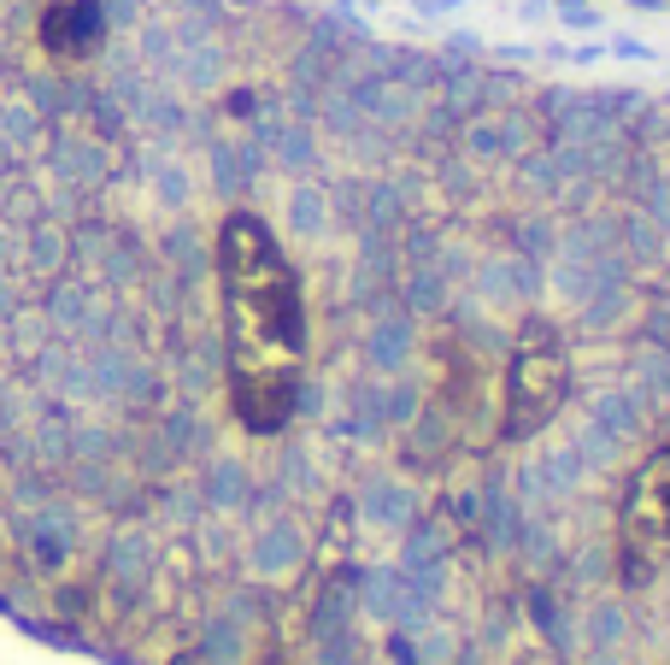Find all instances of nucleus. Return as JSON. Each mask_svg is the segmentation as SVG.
I'll return each mask as SVG.
<instances>
[{
    "mask_svg": "<svg viewBox=\"0 0 670 665\" xmlns=\"http://www.w3.org/2000/svg\"><path fill=\"white\" fill-rule=\"evenodd\" d=\"M41 41L53 53H89L100 41V7L95 0H53L41 19Z\"/></svg>",
    "mask_w": 670,
    "mask_h": 665,
    "instance_id": "4",
    "label": "nucleus"
},
{
    "mask_svg": "<svg viewBox=\"0 0 670 665\" xmlns=\"http://www.w3.org/2000/svg\"><path fill=\"white\" fill-rule=\"evenodd\" d=\"M670 559V447L647 459L623 501V566L630 577H647Z\"/></svg>",
    "mask_w": 670,
    "mask_h": 665,
    "instance_id": "3",
    "label": "nucleus"
},
{
    "mask_svg": "<svg viewBox=\"0 0 670 665\" xmlns=\"http://www.w3.org/2000/svg\"><path fill=\"white\" fill-rule=\"evenodd\" d=\"M218 278L229 318V401L247 430H283L300 401L306 359V307L283 248L253 212L224 219L218 236Z\"/></svg>",
    "mask_w": 670,
    "mask_h": 665,
    "instance_id": "1",
    "label": "nucleus"
},
{
    "mask_svg": "<svg viewBox=\"0 0 670 665\" xmlns=\"http://www.w3.org/2000/svg\"><path fill=\"white\" fill-rule=\"evenodd\" d=\"M564 383H571V366H564L553 330L530 324L512 354V378H506V436H530L535 424H547L564 401Z\"/></svg>",
    "mask_w": 670,
    "mask_h": 665,
    "instance_id": "2",
    "label": "nucleus"
}]
</instances>
